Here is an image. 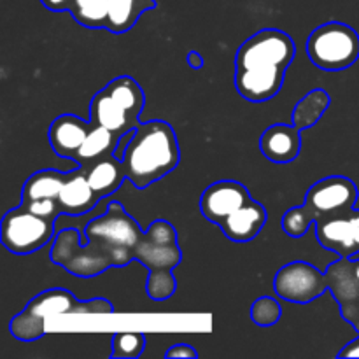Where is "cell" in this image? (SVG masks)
<instances>
[{"label":"cell","mask_w":359,"mask_h":359,"mask_svg":"<svg viewBox=\"0 0 359 359\" xmlns=\"http://www.w3.org/2000/svg\"><path fill=\"white\" fill-rule=\"evenodd\" d=\"M84 235L88 244L81 245L79 231H60L51 248V262L70 276L91 279L137 259L149 270L146 290L151 300L163 302L175 293L177 283L172 270L181 263L182 252L177 231L168 221H154L144 231L121 203L112 202L102 216L86 224Z\"/></svg>","instance_id":"6da1fadb"},{"label":"cell","mask_w":359,"mask_h":359,"mask_svg":"<svg viewBox=\"0 0 359 359\" xmlns=\"http://www.w3.org/2000/svg\"><path fill=\"white\" fill-rule=\"evenodd\" d=\"M181 160L177 137L167 121L140 123L123 153L126 179L144 189L170 174Z\"/></svg>","instance_id":"7a4b0ae2"},{"label":"cell","mask_w":359,"mask_h":359,"mask_svg":"<svg viewBox=\"0 0 359 359\" xmlns=\"http://www.w3.org/2000/svg\"><path fill=\"white\" fill-rule=\"evenodd\" d=\"M114 307L104 298L81 302L70 291L56 287L37 294L27 307L14 316L9 332L21 342H34L46 333V326L56 316L65 314H111Z\"/></svg>","instance_id":"3957f363"},{"label":"cell","mask_w":359,"mask_h":359,"mask_svg":"<svg viewBox=\"0 0 359 359\" xmlns=\"http://www.w3.org/2000/svg\"><path fill=\"white\" fill-rule=\"evenodd\" d=\"M144 104V90L133 77H116L91 100L90 121L123 137L140 125L139 116Z\"/></svg>","instance_id":"277c9868"},{"label":"cell","mask_w":359,"mask_h":359,"mask_svg":"<svg viewBox=\"0 0 359 359\" xmlns=\"http://www.w3.org/2000/svg\"><path fill=\"white\" fill-rule=\"evenodd\" d=\"M307 55L318 69L339 72L353 67L359 58V35L349 25L330 21L311 34Z\"/></svg>","instance_id":"5b68a950"},{"label":"cell","mask_w":359,"mask_h":359,"mask_svg":"<svg viewBox=\"0 0 359 359\" xmlns=\"http://www.w3.org/2000/svg\"><path fill=\"white\" fill-rule=\"evenodd\" d=\"M55 223L48 217L37 216L21 203L4 216L0 238L4 248L14 255H32L51 241Z\"/></svg>","instance_id":"8992f818"},{"label":"cell","mask_w":359,"mask_h":359,"mask_svg":"<svg viewBox=\"0 0 359 359\" xmlns=\"http://www.w3.org/2000/svg\"><path fill=\"white\" fill-rule=\"evenodd\" d=\"M297 53L293 39L277 28H265L249 37L238 48L235 56V69H249V67H280L286 69L291 65Z\"/></svg>","instance_id":"52a82bcc"},{"label":"cell","mask_w":359,"mask_h":359,"mask_svg":"<svg viewBox=\"0 0 359 359\" xmlns=\"http://www.w3.org/2000/svg\"><path fill=\"white\" fill-rule=\"evenodd\" d=\"M277 297L291 304H311L328 291L325 273L307 262H293L284 265L273 279Z\"/></svg>","instance_id":"ba28073f"},{"label":"cell","mask_w":359,"mask_h":359,"mask_svg":"<svg viewBox=\"0 0 359 359\" xmlns=\"http://www.w3.org/2000/svg\"><path fill=\"white\" fill-rule=\"evenodd\" d=\"M359 191L351 179L344 175H332L316 182L307 191L304 207L311 212L312 219L347 212L358 205Z\"/></svg>","instance_id":"9c48e42d"},{"label":"cell","mask_w":359,"mask_h":359,"mask_svg":"<svg viewBox=\"0 0 359 359\" xmlns=\"http://www.w3.org/2000/svg\"><path fill=\"white\" fill-rule=\"evenodd\" d=\"M326 284L340 307V314L359 333V255L340 258L325 272Z\"/></svg>","instance_id":"30bf717a"},{"label":"cell","mask_w":359,"mask_h":359,"mask_svg":"<svg viewBox=\"0 0 359 359\" xmlns=\"http://www.w3.org/2000/svg\"><path fill=\"white\" fill-rule=\"evenodd\" d=\"M316 237L328 251L337 252L340 258H354L359 255V209L319 217L314 221Z\"/></svg>","instance_id":"8fae6325"},{"label":"cell","mask_w":359,"mask_h":359,"mask_svg":"<svg viewBox=\"0 0 359 359\" xmlns=\"http://www.w3.org/2000/svg\"><path fill=\"white\" fill-rule=\"evenodd\" d=\"M248 200H251V196L244 184L238 181H217L203 191L200 210L207 221L221 224Z\"/></svg>","instance_id":"7c38bea8"},{"label":"cell","mask_w":359,"mask_h":359,"mask_svg":"<svg viewBox=\"0 0 359 359\" xmlns=\"http://www.w3.org/2000/svg\"><path fill=\"white\" fill-rule=\"evenodd\" d=\"M284 74H286V69H280V67L235 69V88L245 100L266 102L280 91Z\"/></svg>","instance_id":"4fadbf2b"},{"label":"cell","mask_w":359,"mask_h":359,"mask_svg":"<svg viewBox=\"0 0 359 359\" xmlns=\"http://www.w3.org/2000/svg\"><path fill=\"white\" fill-rule=\"evenodd\" d=\"M91 130V121H84L79 116L62 114L49 126V144L56 154L76 160L77 151Z\"/></svg>","instance_id":"5bb4252c"},{"label":"cell","mask_w":359,"mask_h":359,"mask_svg":"<svg viewBox=\"0 0 359 359\" xmlns=\"http://www.w3.org/2000/svg\"><path fill=\"white\" fill-rule=\"evenodd\" d=\"M58 205L62 214H70V216H83L90 212L98 200V193L91 188L90 181L86 177V168L79 167L76 170L69 172L65 184L58 195Z\"/></svg>","instance_id":"9a60e30c"},{"label":"cell","mask_w":359,"mask_h":359,"mask_svg":"<svg viewBox=\"0 0 359 359\" xmlns=\"http://www.w3.org/2000/svg\"><path fill=\"white\" fill-rule=\"evenodd\" d=\"M269 219V212L265 207L256 200H248L242 207H238L233 214L226 217L219 224L224 237L233 242H249L258 237L259 231Z\"/></svg>","instance_id":"2e32d148"},{"label":"cell","mask_w":359,"mask_h":359,"mask_svg":"<svg viewBox=\"0 0 359 359\" xmlns=\"http://www.w3.org/2000/svg\"><path fill=\"white\" fill-rule=\"evenodd\" d=\"M259 149H262L263 156L269 158L273 163H291L293 160H297L302 151L300 130L294 125L270 126L263 132L262 140H259Z\"/></svg>","instance_id":"e0dca14e"},{"label":"cell","mask_w":359,"mask_h":359,"mask_svg":"<svg viewBox=\"0 0 359 359\" xmlns=\"http://www.w3.org/2000/svg\"><path fill=\"white\" fill-rule=\"evenodd\" d=\"M84 168H86V177L90 181L91 188L98 193L100 198H105V196L118 191L121 188L123 181L126 179L123 161L116 154L100 158L95 163H91L90 167Z\"/></svg>","instance_id":"ac0fdd59"},{"label":"cell","mask_w":359,"mask_h":359,"mask_svg":"<svg viewBox=\"0 0 359 359\" xmlns=\"http://www.w3.org/2000/svg\"><path fill=\"white\" fill-rule=\"evenodd\" d=\"M119 140H121V137L116 135L114 132H111L105 126L91 125L90 133L84 139L81 149L77 151V156L74 161L79 163V167H90L91 163H95L100 158L114 154L116 149H118Z\"/></svg>","instance_id":"d6986e66"},{"label":"cell","mask_w":359,"mask_h":359,"mask_svg":"<svg viewBox=\"0 0 359 359\" xmlns=\"http://www.w3.org/2000/svg\"><path fill=\"white\" fill-rule=\"evenodd\" d=\"M154 7V0H109L107 30L112 34L128 32L137 23L140 14Z\"/></svg>","instance_id":"ffe728a7"},{"label":"cell","mask_w":359,"mask_h":359,"mask_svg":"<svg viewBox=\"0 0 359 359\" xmlns=\"http://www.w3.org/2000/svg\"><path fill=\"white\" fill-rule=\"evenodd\" d=\"M69 172L63 174L58 170H39L27 179L21 189V202H32V200L58 198L63 184H65Z\"/></svg>","instance_id":"44dd1931"},{"label":"cell","mask_w":359,"mask_h":359,"mask_svg":"<svg viewBox=\"0 0 359 359\" xmlns=\"http://www.w3.org/2000/svg\"><path fill=\"white\" fill-rule=\"evenodd\" d=\"M330 102H332V98L325 90H321V88L312 90L293 109V125L300 132L314 126L321 119V116L328 111Z\"/></svg>","instance_id":"7402d4cb"},{"label":"cell","mask_w":359,"mask_h":359,"mask_svg":"<svg viewBox=\"0 0 359 359\" xmlns=\"http://www.w3.org/2000/svg\"><path fill=\"white\" fill-rule=\"evenodd\" d=\"M74 20L86 28H107L109 0H74Z\"/></svg>","instance_id":"603a6c76"},{"label":"cell","mask_w":359,"mask_h":359,"mask_svg":"<svg viewBox=\"0 0 359 359\" xmlns=\"http://www.w3.org/2000/svg\"><path fill=\"white\" fill-rule=\"evenodd\" d=\"M146 349V335L123 332L112 337V358H139Z\"/></svg>","instance_id":"cb8c5ba5"},{"label":"cell","mask_w":359,"mask_h":359,"mask_svg":"<svg viewBox=\"0 0 359 359\" xmlns=\"http://www.w3.org/2000/svg\"><path fill=\"white\" fill-rule=\"evenodd\" d=\"M283 316V307L272 297H262L252 304L251 319L258 326H273Z\"/></svg>","instance_id":"d4e9b609"},{"label":"cell","mask_w":359,"mask_h":359,"mask_svg":"<svg viewBox=\"0 0 359 359\" xmlns=\"http://www.w3.org/2000/svg\"><path fill=\"white\" fill-rule=\"evenodd\" d=\"M312 224H314V219H312L311 212H309L304 205L290 209L283 217V230L286 231L291 238L304 237Z\"/></svg>","instance_id":"484cf974"},{"label":"cell","mask_w":359,"mask_h":359,"mask_svg":"<svg viewBox=\"0 0 359 359\" xmlns=\"http://www.w3.org/2000/svg\"><path fill=\"white\" fill-rule=\"evenodd\" d=\"M25 207L32 210L34 214L42 217H48V219L56 221L62 216V209L58 205V200L56 198H44V200H32V202H21Z\"/></svg>","instance_id":"4316f807"},{"label":"cell","mask_w":359,"mask_h":359,"mask_svg":"<svg viewBox=\"0 0 359 359\" xmlns=\"http://www.w3.org/2000/svg\"><path fill=\"white\" fill-rule=\"evenodd\" d=\"M165 356L167 358H196L198 356V353H196V349H193L191 346H188V344H175V346H172L170 349L165 353Z\"/></svg>","instance_id":"83f0119b"},{"label":"cell","mask_w":359,"mask_h":359,"mask_svg":"<svg viewBox=\"0 0 359 359\" xmlns=\"http://www.w3.org/2000/svg\"><path fill=\"white\" fill-rule=\"evenodd\" d=\"M41 2L46 9L53 11V13H65V11L72 9L74 0H41Z\"/></svg>","instance_id":"f1b7e54d"},{"label":"cell","mask_w":359,"mask_h":359,"mask_svg":"<svg viewBox=\"0 0 359 359\" xmlns=\"http://www.w3.org/2000/svg\"><path fill=\"white\" fill-rule=\"evenodd\" d=\"M340 358H359V335L353 342L347 344L342 351L339 353Z\"/></svg>","instance_id":"f546056e"},{"label":"cell","mask_w":359,"mask_h":359,"mask_svg":"<svg viewBox=\"0 0 359 359\" xmlns=\"http://www.w3.org/2000/svg\"><path fill=\"white\" fill-rule=\"evenodd\" d=\"M188 65L191 67V69H195V70L202 69V67H203L202 55H200V53H196V51L188 53Z\"/></svg>","instance_id":"4dcf8cb0"}]
</instances>
